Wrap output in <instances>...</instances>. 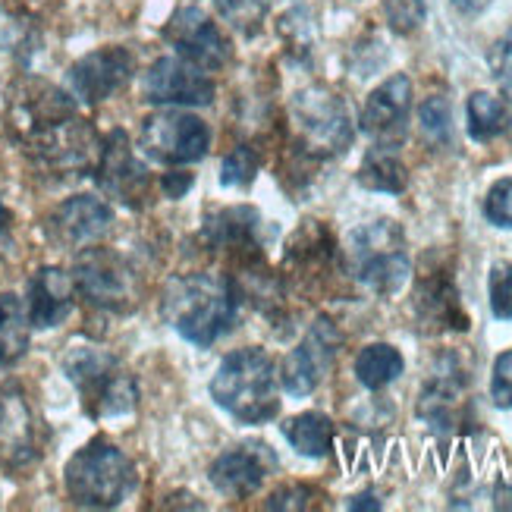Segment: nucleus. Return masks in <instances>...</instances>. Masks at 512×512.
Here are the masks:
<instances>
[{"label":"nucleus","instance_id":"e433bc0d","mask_svg":"<svg viewBox=\"0 0 512 512\" xmlns=\"http://www.w3.org/2000/svg\"><path fill=\"white\" fill-rule=\"evenodd\" d=\"M491 70H494V76H500V79H509L512 76V35L509 38H500L494 48H491Z\"/></svg>","mask_w":512,"mask_h":512},{"label":"nucleus","instance_id":"37998d69","mask_svg":"<svg viewBox=\"0 0 512 512\" xmlns=\"http://www.w3.org/2000/svg\"><path fill=\"white\" fill-rule=\"evenodd\" d=\"M0 321H4V296H0Z\"/></svg>","mask_w":512,"mask_h":512},{"label":"nucleus","instance_id":"a878e982","mask_svg":"<svg viewBox=\"0 0 512 512\" xmlns=\"http://www.w3.org/2000/svg\"><path fill=\"white\" fill-rule=\"evenodd\" d=\"M403 368H406L403 355L390 343H371L355 355V377H359V384L368 390H384L403 374Z\"/></svg>","mask_w":512,"mask_h":512},{"label":"nucleus","instance_id":"f03ea898","mask_svg":"<svg viewBox=\"0 0 512 512\" xmlns=\"http://www.w3.org/2000/svg\"><path fill=\"white\" fill-rule=\"evenodd\" d=\"M214 403L246 425H264L280 409L274 362L264 349H236L220 362L211 381Z\"/></svg>","mask_w":512,"mask_h":512},{"label":"nucleus","instance_id":"f704fd0d","mask_svg":"<svg viewBox=\"0 0 512 512\" xmlns=\"http://www.w3.org/2000/svg\"><path fill=\"white\" fill-rule=\"evenodd\" d=\"M491 399L500 409H512V349L500 352L491 374Z\"/></svg>","mask_w":512,"mask_h":512},{"label":"nucleus","instance_id":"72a5a7b5","mask_svg":"<svg viewBox=\"0 0 512 512\" xmlns=\"http://www.w3.org/2000/svg\"><path fill=\"white\" fill-rule=\"evenodd\" d=\"M484 217L491 220L494 227L512 230V176L491 186L484 198Z\"/></svg>","mask_w":512,"mask_h":512},{"label":"nucleus","instance_id":"5701e85b","mask_svg":"<svg viewBox=\"0 0 512 512\" xmlns=\"http://www.w3.org/2000/svg\"><path fill=\"white\" fill-rule=\"evenodd\" d=\"M465 393V377L459 371H437L434 381L418 399V415L437 431H450L459 418V403Z\"/></svg>","mask_w":512,"mask_h":512},{"label":"nucleus","instance_id":"c03bdc74","mask_svg":"<svg viewBox=\"0 0 512 512\" xmlns=\"http://www.w3.org/2000/svg\"><path fill=\"white\" fill-rule=\"evenodd\" d=\"M506 92H509V98H512V76H509V82H506Z\"/></svg>","mask_w":512,"mask_h":512},{"label":"nucleus","instance_id":"c85d7f7f","mask_svg":"<svg viewBox=\"0 0 512 512\" xmlns=\"http://www.w3.org/2000/svg\"><path fill=\"white\" fill-rule=\"evenodd\" d=\"M214 7L220 19L230 22V29L252 38L261 32L267 13H271V0H214Z\"/></svg>","mask_w":512,"mask_h":512},{"label":"nucleus","instance_id":"2f4dec72","mask_svg":"<svg viewBox=\"0 0 512 512\" xmlns=\"http://www.w3.org/2000/svg\"><path fill=\"white\" fill-rule=\"evenodd\" d=\"M487 293H491V311H494V318L512 321V264L500 261V264L491 267Z\"/></svg>","mask_w":512,"mask_h":512},{"label":"nucleus","instance_id":"6ab92c4d","mask_svg":"<svg viewBox=\"0 0 512 512\" xmlns=\"http://www.w3.org/2000/svg\"><path fill=\"white\" fill-rule=\"evenodd\" d=\"M73 277L60 267H41L29 280V324L35 330H51L63 324L73 311Z\"/></svg>","mask_w":512,"mask_h":512},{"label":"nucleus","instance_id":"4c0bfd02","mask_svg":"<svg viewBox=\"0 0 512 512\" xmlns=\"http://www.w3.org/2000/svg\"><path fill=\"white\" fill-rule=\"evenodd\" d=\"M192 183H195V176H192V173H167L164 180H161L167 198H183V195L192 189Z\"/></svg>","mask_w":512,"mask_h":512},{"label":"nucleus","instance_id":"0eeeda50","mask_svg":"<svg viewBox=\"0 0 512 512\" xmlns=\"http://www.w3.org/2000/svg\"><path fill=\"white\" fill-rule=\"evenodd\" d=\"M293 123L308 154H343L352 145V123L346 104L327 88H305L293 98Z\"/></svg>","mask_w":512,"mask_h":512},{"label":"nucleus","instance_id":"f8f14e48","mask_svg":"<svg viewBox=\"0 0 512 512\" xmlns=\"http://www.w3.org/2000/svg\"><path fill=\"white\" fill-rule=\"evenodd\" d=\"M95 176L104 195L117 198L126 208H142L148 195V167L136 158L123 129H114L101 145Z\"/></svg>","mask_w":512,"mask_h":512},{"label":"nucleus","instance_id":"b1692460","mask_svg":"<svg viewBox=\"0 0 512 512\" xmlns=\"http://www.w3.org/2000/svg\"><path fill=\"white\" fill-rule=\"evenodd\" d=\"M359 183L371 192H390V195H399L409 186V173L406 164L399 161L396 145L381 142L365 154V161L359 167Z\"/></svg>","mask_w":512,"mask_h":512},{"label":"nucleus","instance_id":"ddd939ff","mask_svg":"<svg viewBox=\"0 0 512 512\" xmlns=\"http://www.w3.org/2000/svg\"><path fill=\"white\" fill-rule=\"evenodd\" d=\"M343 337L340 330L333 327V321L321 318L315 321L305 333V340L286 355L283 365H280V384L289 396H308L321 384L324 371L333 365V355H337Z\"/></svg>","mask_w":512,"mask_h":512},{"label":"nucleus","instance_id":"2eb2a0df","mask_svg":"<svg viewBox=\"0 0 512 512\" xmlns=\"http://www.w3.org/2000/svg\"><path fill=\"white\" fill-rule=\"evenodd\" d=\"M274 469H277L274 450L267 447V443L252 440V443L227 450L224 456H217V462L211 465V484L230 500H246L258 491Z\"/></svg>","mask_w":512,"mask_h":512},{"label":"nucleus","instance_id":"f257e3e1","mask_svg":"<svg viewBox=\"0 0 512 512\" xmlns=\"http://www.w3.org/2000/svg\"><path fill=\"white\" fill-rule=\"evenodd\" d=\"M239 305V283L224 274L173 277L164 289V318L195 346H214L230 333L239 318Z\"/></svg>","mask_w":512,"mask_h":512},{"label":"nucleus","instance_id":"ea45409f","mask_svg":"<svg viewBox=\"0 0 512 512\" xmlns=\"http://www.w3.org/2000/svg\"><path fill=\"white\" fill-rule=\"evenodd\" d=\"M346 509H352V512H362V509L377 512V509H381V500H377L374 494H359V497H352V500L346 503Z\"/></svg>","mask_w":512,"mask_h":512},{"label":"nucleus","instance_id":"9d476101","mask_svg":"<svg viewBox=\"0 0 512 512\" xmlns=\"http://www.w3.org/2000/svg\"><path fill=\"white\" fill-rule=\"evenodd\" d=\"M142 101L158 107H208L214 101V82L202 66L183 60L180 54L161 57L142 76Z\"/></svg>","mask_w":512,"mask_h":512},{"label":"nucleus","instance_id":"423d86ee","mask_svg":"<svg viewBox=\"0 0 512 512\" xmlns=\"http://www.w3.org/2000/svg\"><path fill=\"white\" fill-rule=\"evenodd\" d=\"M79 296L101 311H129L139 299V277L132 264L110 249H85L73 267Z\"/></svg>","mask_w":512,"mask_h":512},{"label":"nucleus","instance_id":"dca6fc26","mask_svg":"<svg viewBox=\"0 0 512 512\" xmlns=\"http://www.w3.org/2000/svg\"><path fill=\"white\" fill-rule=\"evenodd\" d=\"M110 224H114V211L107 202L98 195H73L51 214L48 230L51 239L66 249H88L110 230Z\"/></svg>","mask_w":512,"mask_h":512},{"label":"nucleus","instance_id":"a211bd4d","mask_svg":"<svg viewBox=\"0 0 512 512\" xmlns=\"http://www.w3.org/2000/svg\"><path fill=\"white\" fill-rule=\"evenodd\" d=\"M38 459V428L29 399L19 390L0 393V462L7 469H29Z\"/></svg>","mask_w":512,"mask_h":512},{"label":"nucleus","instance_id":"58836bf2","mask_svg":"<svg viewBox=\"0 0 512 512\" xmlns=\"http://www.w3.org/2000/svg\"><path fill=\"white\" fill-rule=\"evenodd\" d=\"M450 4H453L459 13H465V16H478V13H484L487 7H491L494 0H450Z\"/></svg>","mask_w":512,"mask_h":512},{"label":"nucleus","instance_id":"c756f323","mask_svg":"<svg viewBox=\"0 0 512 512\" xmlns=\"http://www.w3.org/2000/svg\"><path fill=\"white\" fill-rule=\"evenodd\" d=\"M258 154L249 148V145H236L224 164H220V186H227V189H242V186H249L255 176H258Z\"/></svg>","mask_w":512,"mask_h":512},{"label":"nucleus","instance_id":"f3484780","mask_svg":"<svg viewBox=\"0 0 512 512\" xmlns=\"http://www.w3.org/2000/svg\"><path fill=\"white\" fill-rule=\"evenodd\" d=\"M409 107H412V82L409 76L396 73L368 95L362 107V129L377 142L396 145L406 132Z\"/></svg>","mask_w":512,"mask_h":512},{"label":"nucleus","instance_id":"4468645a","mask_svg":"<svg viewBox=\"0 0 512 512\" xmlns=\"http://www.w3.org/2000/svg\"><path fill=\"white\" fill-rule=\"evenodd\" d=\"M136 73V60L126 48H98L85 54L70 66V95L82 104H101L110 95H117L120 88Z\"/></svg>","mask_w":512,"mask_h":512},{"label":"nucleus","instance_id":"412c9836","mask_svg":"<svg viewBox=\"0 0 512 512\" xmlns=\"http://www.w3.org/2000/svg\"><path fill=\"white\" fill-rule=\"evenodd\" d=\"M261 214L249 205H236V208H220L217 214L205 217L202 239L208 242V249H230L239 255H255L261 239Z\"/></svg>","mask_w":512,"mask_h":512},{"label":"nucleus","instance_id":"6e6552de","mask_svg":"<svg viewBox=\"0 0 512 512\" xmlns=\"http://www.w3.org/2000/svg\"><path fill=\"white\" fill-rule=\"evenodd\" d=\"M142 148L151 161L195 164L211 148V129L186 110H158L142 123Z\"/></svg>","mask_w":512,"mask_h":512},{"label":"nucleus","instance_id":"cd10ccee","mask_svg":"<svg viewBox=\"0 0 512 512\" xmlns=\"http://www.w3.org/2000/svg\"><path fill=\"white\" fill-rule=\"evenodd\" d=\"M29 315H22L16 296H4V321H0V365L19 362L29 349Z\"/></svg>","mask_w":512,"mask_h":512},{"label":"nucleus","instance_id":"4be33fe9","mask_svg":"<svg viewBox=\"0 0 512 512\" xmlns=\"http://www.w3.org/2000/svg\"><path fill=\"white\" fill-rule=\"evenodd\" d=\"M333 258H337V242L318 220H308L286 246V267H293L305 283L321 280L330 271Z\"/></svg>","mask_w":512,"mask_h":512},{"label":"nucleus","instance_id":"aec40b11","mask_svg":"<svg viewBox=\"0 0 512 512\" xmlns=\"http://www.w3.org/2000/svg\"><path fill=\"white\" fill-rule=\"evenodd\" d=\"M415 308L418 318L431 330H465L469 327V315L462 311L459 289L447 271H434L421 277L415 289Z\"/></svg>","mask_w":512,"mask_h":512},{"label":"nucleus","instance_id":"393cba45","mask_svg":"<svg viewBox=\"0 0 512 512\" xmlns=\"http://www.w3.org/2000/svg\"><path fill=\"white\" fill-rule=\"evenodd\" d=\"M283 437L293 443L296 453L308 459H321L333 447V421L321 412H302L283 421Z\"/></svg>","mask_w":512,"mask_h":512},{"label":"nucleus","instance_id":"473e14b6","mask_svg":"<svg viewBox=\"0 0 512 512\" xmlns=\"http://www.w3.org/2000/svg\"><path fill=\"white\" fill-rule=\"evenodd\" d=\"M384 13H387V22L396 35H412L428 16L425 0H387Z\"/></svg>","mask_w":512,"mask_h":512},{"label":"nucleus","instance_id":"7c9ffc66","mask_svg":"<svg viewBox=\"0 0 512 512\" xmlns=\"http://www.w3.org/2000/svg\"><path fill=\"white\" fill-rule=\"evenodd\" d=\"M418 123L421 132L431 139V142H450V132H453V114H450V101L447 98H428L425 104L418 107Z\"/></svg>","mask_w":512,"mask_h":512},{"label":"nucleus","instance_id":"9b49d317","mask_svg":"<svg viewBox=\"0 0 512 512\" xmlns=\"http://www.w3.org/2000/svg\"><path fill=\"white\" fill-rule=\"evenodd\" d=\"M164 38L176 48L183 60L202 66L205 73H217L224 70L233 57V48L227 35L214 26V19L198 10V7H180L173 13V19L167 22Z\"/></svg>","mask_w":512,"mask_h":512},{"label":"nucleus","instance_id":"39448f33","mask_svg":"<svg viewBox=\"0 0 512 512\" xmlns=\"http://www.w3.org/2000/svg\"><path fill=\"white\" fill-rule=\"evenodd\" d=\"M352 274L377 296H396L412 274L406 236L393 220H374L349 236Z\"/></svg>","mask_w":512,"mask_h":512},{"label":"nucleus","instance_id":"bb28decb","mask_svg":"<svg viewBox=\"0 0 512 512\" xmlns=\"http://www.w3.org/2000/svg\"><path fill=\"white\" fill-rule=\"evenodd\" d=\"M465 114H469V136L475 142H491L497 139L500 132L509 129V110L500 98L487 95V92H475L469 98V107H465Z\"/></svg>","mask_w":512,"mask_h":512},{"label":"nucleus","instance_id":"20e7f679","mask_svg":"<svg viewBox=\"0 0 512 512\" xmlns=\"http://www.w3.org/2000/svg\"><path fill=\"white\" fill-rule=\"evenodd\" d=\"M63 484L82 509H114L136 487V465L117 443L95 437L66 462Z\"/></svg>","mask_w":512,"mask_h":512},{"label":"nucleus","instance_id":"a19ab883","mask_svg":"<svg viewBox=\"0 0 512 512\" xmlns=\"http://www.w3.org/2000/svg\"><path fill=\"white\" fill-rule=\"evenodd\" d=\"M494 506H497V509H512V487H500Z\"/></svg>","mask_w":512,"mask_h":512},{"label":"nucleus","instance_id":"79ce46f5","mask_svg":"<svg viewBox=\"0 0 512 512\" xmlns=\"http://www.w3.org/2000/svg\"><path fill=\"white\" fill-rule=\"evenodd\" d=\"M10 230V211L4 205V198H0V233H7Z\"/></svg>","mask_w":512,"mask_h":512},{"label":"nucleus","instance_id":"7ed1b4c3","mask_svg":"<svg viewBox=\"0 0 512 512\" xmlns=\"http://www.w3.org/2000/svg\"><path fill=\"white\" fill-rule=\"evenodd\" d=\"M63 374L92 418H120L129 415L139 403V387L114 355L92 343H76L63 355Z\"/></svg>","mask_w":512,"mask_h":512},{"label":"nucleus","instance_id":"c9c22d12","mask_svg":"<svg viewBox=\"0 0 512 512\" xmlns=\"http://www.w3.org/2000/svg\"><path fill=\"white\" fill-rule=\"evenodd\" d=\"M311 500H315V491L305 484H289V487H280L277 494H271L267 500V509H311Z\"/></svg>","mask_w":512,"mask_h":512},{"label":"nucleus","instance_id":"1a4fd4ad","mask_svg":"<svg viewBox=\"0 0 512 512\" xmlns=\"http://www.w3.org/2000/svg\"><path fill=\"white\" fill-rule=\"evenodd\" d=\"M22 142L35 154L38 164H44L54 173H82L92 167L101 154L95 129L85 120H79L76 114L32 132V136Z\"/></svg>","mask_w":512,"mask_h":512}]
</instances>
